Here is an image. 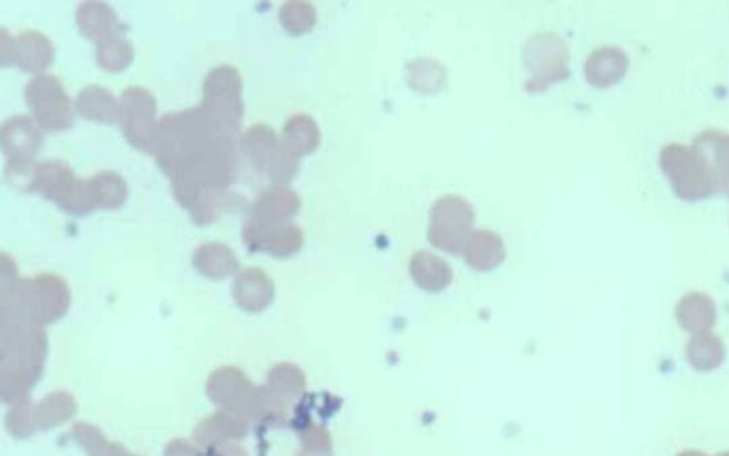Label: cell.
<instances>
[{
  "instance_id": "9",
  "label": "cell",
  "mask_w": 729,
  "mask_h": 456,
  "mask_svg": "<svg viewBox=\"0 0 729 456\" xmlns=\"http://www.w3.org/2000/svg\"><path fill=\"white\" fill-rule=\"evenodd\" d=\"M281 145V138L271 126L255 123L241 134L238 152L246 160L248 167L259 176L266 174L272 160Z\"/></svg>"
},
{
  "instance_id": "7",
  "label": "cell",
  "mask_w": 729,
  "mask_h": 456,
  "mask_svg": "<svg viewBox=\"0 0 729 456\" xmlns=\"http://www.w3.org/2000/svg\"><path fill=\"white\" fill-rule=\"evenodd\" d=\"M242 237L251 251L269 252L280 259L295 254L304 245L303 230L289 221L265 225L248 220Z\"/></svg>"
},
{
  "instance_id": "1",
  "label": "cell",
  "mask_w": 729,
  "mask_h": 456,
  "mask_svg": "<svg viewBox=\"0 0 729 456\" xmlns=\"http://www.w3.org/2000/svg\"><path fill=\"white\" fill-rule=\"evenodd\" d=\"M659 160L671 188L682 200L699 202L717 192L706 160L693 144H665Z\"/></svg>"
},
{
  "instance_id": "23",
  "label": "cell",
  "mask_w": 729,
  "mask_h": 456,
  "mask_svg": "<svg viewBox=\"0 0 729 456\" xmlns=\"http://www.w3.org/2000/svg\"><path fill=\"white\" fill-rule=\"evenodd\" d=\"M91 202L95 208L116 210L124 205L128 198V183L113 170H101L89 177Z\"/></svg>"
},
{
  "instance_id": "20",
  "label": "cell",
  "mask_w": 729,
  "mask_h": 456,
  "mask_svg": "<svg viewBox=\"0 0 729 456\" xmlns=\"http://www.w3.org/2000/svg\"><path fill=\"white\" fill-rule=\"evenodd\" d=\"M281 138L300 158L308 156L320 144L318 121L308 113H294L285 120Z\"/></svg>"
},
{
  "instance_id": "27",
  "label": "cell",
  "mask_w": 729,
  "mask_h": 456,
  "mask_svg": "<svg viewBox=\"0 0 729 456\" xmlns=\"http://www.w3.org/2000/svg\"><path fill=\"white\" fill-rule=\"evenodd\" d=\"M410 73V84L413 89L424 91L425 79H429L432 90L440 89V85L446 82L445 67L439 62L432 59L413 61L407 66Z\"/></svg>"
},
{
  "instance_id": "26",
  "label": "cell",
  "mask_w": 729,
  "mask_h": 456,
  "mask_svg": "<svg viewBox=\"0 0 729 456\" xmlns=\"http://www.w3.org/2000/svg\"><path fill=\"white\" fill-rule=\"evenodd\" d=\"M317 8L305 0H289L279 9V21L286 33L293 36L305 35L317 24Z\"/></svg>"
},
{
  "instance_id": "17",
  "label": "cell",
  "mask_w": 729,
  "mask_h": 456,
  "mask_svg": "<svg viewBox=\"0 0 729 456\" xmlns=\"http://www.w3.org/2000/svg\"><path fill=\"white\" fill-rule=\"evenodd\" d=\"M675 317L685 332L709 333L717 323L716 303L708 294L694 291L679 300L675 308Z\"/></svg>"
},
{
  "instance_id": "18",
  "label": "cell",
  "mask_w": 729,
  "mask_h": 456,
  "mask_svg": "<svg viewBox=\"0 0 729 456\" xmlns=\"http://www.w3.org/2000/svg\"><path fill=\"white\" fill-rule=\"evenodd\" d=\"M410 271L416 285L431 293L445 290L454 280V271L447 261L426 250L412 256Z\"/></svg>"
},
{
  "instance_id": "3",
  "label": "cell",
  "mask_w": 729,
  "mask_h": 456,
  "mask_svg": "<svg viewBox=\"0 0 729 456\" xmlns=\"http://www.w3.org/2000/svg\"><path fill=\"white\" fill-rule=\"evenodd\" d=\"M23 97L32 118L45 132L59 133L72 128L75 104H72L59 77L52 73L32 76L23 87Z\"/></svg>"
},
{
  "instance_id": "22",
  "label": "cell",
  "mask_w": 729,
  "mask_h": 456,
  "mask_svg": "<svg viewBox=\"0 0 729 456\" xmlns=\"http://www.w3.org/2000/svg\"><path fill=\"white\" fill-rule=\"evenodd\" d=\"M76 174L65 160L37 162L32 182V193H39L47 200L56 202Z\"/></svg>"
},
{
  "instance_id": "25",
  "label": "cell",
  "mask_w": 729,
  "mask_h": 456,
  "mask_svg": "<svg viewBox=\"0 0 729 456\" xmlns=\"http://www.w3.org/2000/svg\"><path fill=\"white\" fill-rule=\"evenodd\" d=\"M134 59L133 43L126 37V32L115 33L96 43V62L101 69L119 73L128 69Z\"/></svg>"
},
{
  "instance_id": "21",
  "label": "cell",
  "mask_w": 729,
  "mask_h": 456,
  "mask_svg": "<svg viewBox=\"0 0 729 456\" xmlns=\"http://www.w3.org/2000/svg\"><path fill=\"white\" fill-rule=\"evenodd\" d=\"M193 265L211 280H224L238 270L235 252L221 242H208L198 247L193 256Z\"/></svg>"
},
{
  "instance_id": "4",
  "label": "cell",
  "mask_w": 729,
  "mask_h": 456,
  "mask_svg": "<svg viewBox=\"0 0 729 456\" xmlns=\"http://www.w3.org/2000/svg\"><path fill=\"white\" fill-rule=\"evenodd\" d=\"M200 108L226 128L241 133L244 119L242 77L236 66H214L203 82Z\"/></svg>"
},
{
  "instance_id": "14",
  "label": "cell",
  "mask_w": 729,
  "mask_h": 456,
  "mask_svg": "<svg viewBox=\"0 0 729 456\" xmlns=\"http://www.w3.org/2000/svg\"><path fill=\"white\" fill-rule=\"evenodd\" d=\"M301 200L293 188L271 186L259 194L251 205L250 220L275 225L286 222L300 211Z\"/></svg>"
},
{
  "instance_id": "16",
  "label": "cell",
  "mask_w": 729,
  "mask_h": 456,
  "mask_svg": "<svg viewBox=\"0 0 729 456\" xmlns=\"http://www.w3.org/2000/svg\"><path fill=\"white\" fill-rule=\"evenodd\" d=\"M76 113L96 123H119V100L105 86L91 84L81 87L75 99Z\"/></svg>"
},
{
  "instance_id": "29",
  "label": "cell",
  "mask_w": 729,
  "mask_h": 456,
  "mask_svg": "<svg viewBox=\"0 0 729 456\" xmlns=\"http://www.w3.org/2000/svg\"><path fill=\"white\" fill-rule=\"evenodd\" d=\"M677 456H707V455L699 453V450H684V453L678 454Z\"/></svg>"
},
{
  "instance_id": "24",
  "label": "cell",
  "mask_w": 729,
  "mask_h": 456,
  "mask_svg": "<svg viewBox=\"0 0 729 456\" xmlns=\"http://www.w3.org/2000/svg\"><path fill=\"white\" fill-rule=\"evenodd\" d=\"M687 360L698 371H712L726 360V347L716 334H694L687 344Z\"/></svg>"
},
{
  "instance_id": "13",
  "label": "cell",
  "mask_w": 729,
  "mask_h": 456,
  "mask_svg": "<svg viewBox=\"0 0 729 456\" xmlns=\"http://www.w3.org/2000/svg\"><path fill=\"white\" fill-rule=\"evenodd\" d=\"M693 145L706 160L716 191L729 194V132L704 130L694 139Z\"/></svg>"
},
{
  "instance_id": "8",
  "label": "cell",
  "mask_w": 729,
  "mask_h": 456,
  "mask_svg": "<svg viewBox=\"0 0 729 456\" xmlns=\"http://www.w3.org/2000/svg\"><path fill=\"white\" fill-rule=\"evenodd\" d=\"M0 142L7 160L32 162L41 152L45 139L35 119L26 115H14L3 121Z\"/></svg>"
},
{
  "instance_id": "28",
  "label": "cell",
  "mask_w": 729,
  "mask_h": 456,
  "mask_svg": "<svg viewBox=\"0 0 729 456\" xmlns=\"http://www.w3.org/2000/svg\"><path fill=\"white\" fill-rule=\"evenodd\" d=\"M14 37L7 28H0V66H12Z\"/></svg>"
},
{
  "instance_id": "12",
  "label": "cell",
  "mask_w": 729,
  "mask_h": 456,
  "mask_svg": "<svg viewBox=\"0 0 729 456\" xmlns=\"http://www.w3.org/2000/svg\"><path fill=\"white\" fill-rule=\"evenodd\" d=\"M55 59V46L45 33L26 29L14 37L12 66L41 75Z\"/></svg>"
},
{
  "instance_id": "10",
  "label": "cell",
  "mask_w": 729,
  "mask_h": 456,
  "mask_svg": "<svg viewBox=\"0 0 729 456\" xmlns=\"http://www.w3.org/2000/svg\"><path fill=\"white\" fill-rule=\"evenodd\" d=\"M630 57L623 48L606 45L595 48L585 62V76L588 84L606 89L617 84L627 75Z\"/></svg>"
},
{
  "instance_id": "6",
  "label": "cell",
  "mask_w": 729,
  "mask_h": 456,
  "mask_svg": "<svg viewBox=\"0 0 729 456\" xmlns=\"http://www.w3.org/2000/svg\"><path fill=\"white\" fill-rule=\"evenodd\" d=\"M119 124L124 139L140 152L152 153L157 129V100L143 86H129L119 99Z\"/></svg>"
},
{
  "instance_id": "5",
  "label": "cell",
  "mask_w": 729,
  "mask_h": 456,
  "mask_svg": "<svg viewBox=\"0 0 729 456\" xmlns=\"http://www.w3.org/2000/svg\"><path fill=\"white\" fill-rule=\"evenodd\" d=\"M474 222L475 210L470 203L458 194H446L431 208L427 239L436 249L464 254Z\"/></svg>"
},
{
  "instance_id": "15",
  "label": "cell",
  "mask_w": 729,
  "mask_h": 456,
  "mask_svg": "<svg viewBox=\"0 0 729 456\" xmlns=\"http://www.w3.org/2000/svg\"><path fill=\"white\" fill-rule=\"evenodd\" d=\"M274 283L260 269L241 271L232 285V295H235L238 307L250 313H260L269 307L274 298Z\"/></svg>"
},
{
  "instance_id": "19",
  "label": "cell",
  "mask_w": 729,
  "mask_h": 456,
  "mask_svg": "<svg viewBox=\"0 0 729 456\" xmlns=\"http://www.w3.org/2000/svg\"><path fill=\"white\" fill-rule=\"evenodd\" d=\"M464 256L471 269L490 271L503 263L507 250L502 237L496 232L476 230L466 242Z\"/></svg>"
},
{
  "instance_id": "11",
  "label": "cell",
  "mask_w": 729,
  "mask_h": 456,
  "mask_svg": "<svg viewBox=\"0 0 729 456\" xmlns=\"http://www.w3.org/2000/svg\"><path fill=\"white\" fill-rule=\"evenodd\" d=\"M75 21L81 35L96 43L115 33L126 32V24L120 21L115 8L99 0H85L77 4Z\"/></svg>"
},
{
  "instance_id": "2",
  "label": "cell",
  "mask_w": 729,
  "mask_h": 456,
  "mask_svg": "<svg viewBox=\"0 0 729 456\" xmlns=\"http://www.w3.org/2000/svg\"><path fill=\"white\" fill-rule=\"evenodd\" d=\"M524 66L529 73L524 90L541 94L570 76V51L557 33L543 32L530 36L523 46Z\"/></svg>"
}]
</instances>
